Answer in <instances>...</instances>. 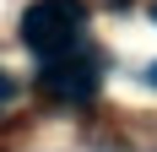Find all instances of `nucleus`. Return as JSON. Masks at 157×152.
Returning a JSON list of instances; mask_svg holds the SVG:
<instances>
[{"label": "nucleus", "instance_id": "39448f33", "mask_svg": "<svg viewBox=\"0 0 157 152\" xmlns=\"http://www.w3.org/2000/svg\"><path fill=\"white\" fill-rule=\"evenodd\" d=\"M152 16H157V6H152Z\"/></svg>", "mask_w": 157, "mask_h": 152}, {"label": "nucleus", "instance_id": "f03ea898", "mask_svg": "<svg viewBox=\"0 0 157 152\" xmlns=\"http://www.w3.org/2000/svg\"><path fill=\"white\" fill-rule=\"evenodd\" d=\"M44 92L60 98V103H87V98L98 92V60L81 54V49L54 54V60L44 65Z\"/></svg>", "mask_w": 157, "mask_h": 152}, {"label": "nucleus", "instance_id": "20e7f679", "mask_svg": "<svg viewBox=\"0 0 157 152\" xmlns=\"http://www.w3.org/2000/svg\"><path fill=\"white\" fill-rule=\"evenodd\" d=\"M6 92H11V87H6V76H0V103H6Z\"/></svg>", "mask_w": 157, "mask_h": 152}, {"label": "nucleus", "instance_id": "7ed1b4c3", "mask_svg": "<svg viewBox=\"0 0 157 152\" xmlns=\"http://www.w3.org/2000/svg\"><path fill=\"white\" fill-rule=\"evenodd\" d=\"M146 82H152V87H157V65H146Z\"/></svg>", "mask_w": 157, "mask_h": 152}, {"label": "nucleus", "instance_id": "f257e3e1", "mask_svg": "<svg viewBox=\"0 0 157 152\" xmlns=\"http://www.w3.org/2000/svg\"><path fill=\"white\" fill-rule=\"evenodd\" d=\"M81 27H87V6L81 0H33L27 11H22V44L33 54H44V60L76 49Z\"/></svg>", "mask_w": 157, "mask_h": 152}]
</instances>
